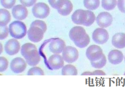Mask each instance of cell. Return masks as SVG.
<instances>
[{
  "label": "cell",
  "mask_w": 125,
  "mask_h": 89,
  "mask_svg": "<svg viewBox=\"0 0 125 89\" xmlns=\"http://www.w3.org/2000/svg\"><path fill=\"white\" fill-rule=\"evenodd\" d=\"M27 63L21 57H16L13 59L10 63V69L15 74L23 72L27 67Z\"/></svg>",
  "instance_id": "9"
},
{
  "label": "cell",
  "mask_w": 125,
  "mask_h": 89,
  "mask_svg": "<svg viewBox=\"0 0 125 89\" xmlns=\"http://www.w3.org/2000/svg\"><path fill=\"white\" fill-rule=\"evenodd\" d=\"M102 6L104 10L111 11L114 10L117 5V0H102Z\"/></svg>",
  "instance_id": "22"
},
{
  "label": "cell",
  "mask_w": 125,
  "mask_h": 89,
  "mask_svg": "<svg viewBox=\"0 0 125 89\" xmlns=\"http://www.w3.org/2000/svg\"><path fill=\"white\" fill-rule=\"evenodd\" d=\"M73 10V5L70 0H64L62 5L57 10L59 14L66 16L71 12Z\"/></svg>",
  "instance_id": "18"
},
{
  "label": "cell",
  "mask_w": 125,
  "mask_h": 89,
  "mask_svg": "<svg viewBox=\"0 0 125 89\" xmlns=\"http://www.w3.org/2000/svg\"><path fill=\"white\" fill-rule=\"evenodd\" d=\"M22 5L25 7H30L34 5L37 0H20Z\"/></svg>",
  "instance_id": "31"
},
{
  "label": "cell",
  "mask_w": 125,
  "mask_h": 89,
  "mask_svg": "<svg viewBox=\"0 0 125 89\" xmlns=\"http://www.w3.org/2000/svg\"><path fill=\"white\" fill-rule=\"evenodd\" d=\"M9 30L11 36L16 39L23 38L28 32L25 23L19 21H13L10 23Z\"/></svg>",
  "instance_id": "3"
},
{
  "label": "cell",
  "mask_w": 125,
  "mask_h": 89,
  "mask_svg": "<svg viewBox=\"0 0 125 89\" xmlns=\"http://www.w3.org/2000/svg\"><path fill=\"white\" fill-rule=\"evenodd\" d=\"M77 70L75 66L71 64H67L64 66L62 70V75H76Z\"/></svg>",
  "instance_id": "20"
},
{
  "label": "cell",
  "mask_w": 125,
  "mask_h": 89,
  "mask_svg": "<svg viewBox=\"0 0 125 89\" xmlns=\"http://www.w3.org/2000/svg\"><path fill=\"white\" fill-rule=\"evenodd\" d=\"M124 75H125V72L124 73Z\"/></svg>",
  "instance_id": "34"
},
{
  "label": "cell",
  "mask_w": 125,
  "mask_h": 89,
  "mask_svg": "<svg viewBox=\"0 0 125 89\" xmlns=\"http://www.w3.org/2000/svg\"><path fill=\"white\" fill-rule=\"evenodd\" d=\"M104 54L102 48L96 45H91L86 52V57L91 62L100 59Z\"/></svg>",
  "instance_id": "7"
},
{
  "label": "cell",
  "mask_w": 125,
  "mask_h": 89,
  "mask_svg": "<svg viewBox=\"0 0 125 89\" xmlns=\"http://www.w3.org/2000/svg\"><path fill=\"white\" fill-rule=\"evenodd\" d=\"M92 38L93 40L97 44H103L109 39V33L104 28H96L93 32Z\"/></svg>",
  "instance_id": "8"
},
{
  "label": "cell",
  "mask_w": 125,
  "mask_h": 89,
  "mask_svg": "<svg viewBox=\"0 0 125 89\" xmlns=\"http://www.w3.org/2000/svg\"><path fill=\"white\" fill-rule=\"evenodd\" d=\"M107 63V58L104 54L102 57L97 61L91 62V65L94 68L101 69L104 67Z\"/></svg>",
  "instance_id": "23"
},
{
  "label": "cell",
  "mask_w": 125,
  "mask_h": 89,
  "mask_svg": "<svg viewBox=\"0 0 125 89\" xmlns=\"http://www.w3.org/2000/svg\"><path fill=\"white\" fill-rule=\"evenodd\" d=\"M64 0H48L50 5L53 9H58L62 5Z\"/></svg>",
  "instance_id": "28"
},
{
  "label": "cell",
  "mask_w": 125,
  "mask_h": 89,
  "mask_svg": "<svg viewBox=\"0 0 125 89\" xmlns=\"http://www.w3.org/2000/svg\"><path fill=\"white\" fill-rule=\"evenodd\" d=\"M124 59H125V57H124Z\"/></svg>",
  "instance_id": "35"
},
{
  "label": "cell",
  "mask_w": 125,
  "mask_h": 89,
  "mask_svg": "<svg viewBox=\"0 0 125 89\" xmlns=\"http://www.w3.org/2000/svg\"><path fill=\"white\" fill-rule=\"evenodd\" d=\"M9 33V28L7 26H0V39L3 40L6 38L8 36Z\"/></svg>",
  "instance_id": "29"
},
{
  "label": "cell",
  "mask_w": 125,
  "mask_h": 89,
  "mask_svg": "<svg viewBox=\"0 0 125 89\" xmlns=\"http://www.w3.org/2000/svg\"><path fill=\"white\" fill-rule=\"evenodd\" d=\"M11 16L9 11L4 9L0 10V26H7L11 21Z\"/></svg>",
  "instance_id": "19"
},
{
  "label": "cell",
  "mask_w": 125,
  "mask_h": 89,
  "mask_svg": "<svg viewBox=\"0 0 125 89\" xmlns=\"http://www.w3.org/2000/svg\"><path fill=\"white\" fill-rule=\"evenodd\" d=\"M69 36L76 47L81 48L87 46L90 41V37L85 30L81 26L73 27L70 31Z\"/></svg>",
  "instance_id": "1"
},
{
  "label": "cell",
  "mask_w": 125,
  "mask_h": 89,
  "mask_svg": "<svg viewBox=\"0 0 125 89\" xmlns=\"http://www.w3.org/2000/svg\"><path fill=\"white\" fill-rule=\"evenodd\" d=\"M87 17V10H76L72 14V21L74 23L77 25H83L85 22Z\"/></svg>",
  "instance_id": "15"
},
{
  "label": "cell",
  "mask_w": 125,
  "mask_h": 89,
  "mask_svg": "<svg viewBox=\"0 0 125 89\" xmlns=\"http://www.w3.org/2000/svg\"><path fill=\"white\" fill-rule=\"evenodd\" d=\"M65 43L60 38H56L51 41L49 44L50 51L53 54H59L65 47Z\"/></svg>",
  "instance_id": "13"
},
{
  "label": "cell",
  "mask_w": 125,
  "mask_h": 89,
  "mask_svg": "<svg viewBox=\"0 0 125 89\" xmlns=\"http://www.w3.org/2000/svg\"><path fill=\"white\" fill-rule=\"evenodd\" d=\"M87 19L83 25L88 27V26H91L94 23L95 20V17L93 12L91 11L87 10Z\"/></svg>",
  "instance_id": "24"
},
{
  "label": "cell",
  "mask_w": 125,
  "mask_h": 89,
  "mask_svg": "<svg viewBox=\"0 0 125 89\" xmlns=\"http://www.w3.org/2000/svg\"><path fill=\"white\" fill-rule=\"evenodd\" d=\"M81 75H106V74L102 70H95L93 72H87L83 73Z\"/></svg>",
  "instance_id": "33"
},
{
  "label": "cell",
  "mask_w": 125,
  "mask_h": 89,
  "mask_svg": "<svg viewBox=\"0 0 125 89\" xmlns=\"http://www.w3.org/2000/svg\"><path fill=\"white\" fill-rule=\"evenodd\" d=\"M31 25H36V26L40 27L42 28V29L44 31V33H45L47 30V26H46V23L42 21L35 20L32 22V23L31 24Z\"/></svg>",
  "instance_id": "30"
},
{
  "label": "cell",
  "mask_w": 125,
  "mask_h": 89,
  "mask_svg": "<svg viewBox=\"0 0 125 89\" xmlns=\"http://www.w3.org/2000/svg\"><path fill=\"white\" fill-rule=\"evenodd\" d=\"M113 19L111 14L107 12H102L96 18L98 26L102 28H106L111 25Z\"/></svg>",
  "instance_id": "10"
},
{
  "label": "cell",
  "mask_w": 125,
  "mask_h": 89,
  "mask_svg": "<svg viewBox=\"0 0 125 89\" xmlns=\"http://www.w3.org/2000/svg\"><path fill=\"white\" fill-rule=\"evenodd\" d=\"M21 55L25 59L28 65L31 67L37 65L41 60V58L35 45L28 43L21 47Z\"/></svg>",
  "instance_id": "2"
},
{
  "label": "cell",
  "mask_w": 125,
  "mask_h": 89,
  "mask_svg": "<svg viewBox=\"0 0 125 89\" xmlns=\"http://www.w3.org/2000/svg\"><path fill=\"white\" fill-rule=\"evenodd\" d=\"M117 6L121 12L125 13V0H118Z\"/></svg>",
  "instance_id": "32"
},
{
  "label": "cell",
  "mask_w": 125,
  "mask_h": 89,
  "mask_svg": "<svg viewBox=\"0 0 125 89\" xmlns=\"http://www.w3.org/2000/svg\"><path fill=\"white\" fill-rule=\"evenodd\" d=\"M9 66V62L4 57H0V71L3 72L6 70Z\"/></svg>",
  "instance_id": "26"
},
{
  "label": "cell",
  "mask_w": 125,
  "mask_h": 89,
  "mask_svg": "<svg viewBox=\"0 0 125 89\" xmlns=\"http://www.w3.org/2000/svg\"><path fill=\"white\" fill-rule=\"evenodd\" d=\"M32 12L34 16L35 17L44 19L49 16L50 12V8L46 3H38L33 7Z\"/></svg>",
  "instance_id": "4"
},
{
  "label": "cell",
  "mask_w": 125,
  "mask_h": 89,
  "mask_svg": "<svg viewBox=\"0 0 125 89\" xmlns=\"http://www.w3.org/2000/svg\"><path fill=\"white\" fill-rule=\"evenodd\" d=\"M100 0H84L83 5L86 9L89 10H96L99 7Z\"/></svg>",
  "instance_id": "21"
},
{
  "label": "cell",
  "mask_w": 125,
  "mask_h": 89,
  "mask_svg": "<svg viewBox=\"0 0 125 89\" xmlns=\"http://www.w3.org/2000/svg\"><path fill=\"white\" fill-rule=\"evenodd\" d=\"M20 48V44L16 39L9 40L5 44V52L9 56H13L17 54Z\"/></svg>",
  "instance_id": "12"
},
{
  "label": "cell",
  "mask_w": 125,
  "mask_h": 89,
  "mask_svg": "<svg viewBox=\"0 0 125 89\" xmlns=\"http://www.w3.org/2000/svg\"><path fill=\"white\" fill-rule=\"evenodd\" d=\"M112 44L118 49L125 47V33H117L113 35L112 38Z\"/></svg>",
  "instance_id": "17"
},
{
  "label": "cell",
  "mask_w": 125,
  "mask_h": 89,
  "mask_svg": "<svg viewBox=\"0 0 125 89\" xmlns=\"http://www.w3.org/2000/svg\"><path fill=\"white\" fill-rule=\"evenodd\" d=\"M28 75H44V71L39 67H35L30 69L27 73Z\"/></svg>",
  "instance_id": "25"
},
{
  "label": "cell",
  "mask_w": 125,
  "mask_h": 89,
  "mask_svg": "<svg viewBox=\"0 0 125 89\" xmlns=\"http://www.w3.org/2000/svg\"><path fill=\"white\" fill-rule=\"evenodd\" d=\"M45 33L41 28L36 25H30L27 34L29 40L34 43H38L41 41Z\"/></svg>",
  "instance_id": "6"
},
{
  "label": "cell",
  "mask_w": 125,
  "mask_h": 89,
  "mask_svg": "<svg viewBox=\"0 0 125 89\" xmlns=\"http://www.w3.org/2000/svg\"><path fill=\"white\" fill-rule=\"evenodd\" d=\"M12 12L14 18L19 21L23 20L28 17V10L23 5H18L15 6L12 8Z\"/></svg>",
  "instance_id": "14"
},
{
  "label": "cell",
  "mask_w": 125,
  "mask_h": 89,
  "mask_svg": "<svg viewBox=\"0 0 125 89\" xmlns=\"http://www.w3.org/2000/svg\"><path fill=\"white\" fill-rule=\"evenodd\" d=\"M16 0H0V4L3 7L7 9H10L13 7Z\"/></svg>",
  "instance_id": "27"
},
{
  "label": "cell",
  "mask_w": 125,
  "mask_h": 89,
  "mask_svg": "<svg viewBox=\"0 0 125 89\" xmlns=\"http://www.w3.org/2000/svg\"><path fill=\"white\" fill-rule=\"evenodd\" d=\"M48 63L52 69L57 70L64 67V60L62 56L59 54H54L49 57Z\"/></svg>",
  "instance_id": "11"
},
{
  "label": "cell",
  "mask_w": 125,
  "mask_h": 89,
  "mask_svg": "<svg viewBox=\"0 0 125 89\" xmlns=\"http://www.w3.org/2000/svg\"><path fill=\"white\" fill-rule=\"evenodd\" d=\"M123 58V54L118 50H112L108 55V60L113 65H118L121 63Z\"/></svg>",
  "instance_id": "16"
},
{
  "label": "cell",
  "mask_w": 125,
  "mask_h": 89,
  "mask_svg": "<svg viewBox=\"0 0 125 89\" xmlns=\"http://www.w3.org/2000/svg\"><path fill=\"white\" fill-rule=\"evenodd\" d=\"M79 52L76 48L72 46L65 47L62 52V58L68 63H74L79 58Z\"/></svg>",
  "instance_id": "5"
}]
</instances>
